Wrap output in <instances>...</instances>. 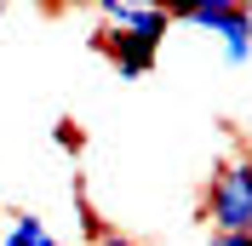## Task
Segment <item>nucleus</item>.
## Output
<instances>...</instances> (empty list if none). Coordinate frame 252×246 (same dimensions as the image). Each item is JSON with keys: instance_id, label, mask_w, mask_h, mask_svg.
<instances>
[{"instance_id": "f257e3e1", "label": "nucleus", "mask_w": 252, "mask_h": 246, "mask_svg": "<svg viewBox=\"0 0 252 246\" xmlns=\"http://www.w3.org/2000/svg\"><path fill=\"white\" fill-rule=\"evenodd\" d=\"M103 29H97V52L121 69V80H143L160 58V40L172 29L166 6H138V0H103L97 6Z\"/></svg>"}, {"instance_id": "f03ea898", "label": "nucleus", "mask_w": 252, "mask_h": 246, "mask_svg": "<svg viewBox=\"0 0 252 246\" xmlns=\"http://www.w3.org/2000/svg\"><path fill=\"white\" fill-rule=\"evenodd\" d=\"M201 217L212 235H252V154L235 149L229 160L212 166L201 189Z\"/></svg>"}, {"instance_id": "7ed1b4c3", "label": "nucleus", "mask_w": 252, "mask_h": 246, "mask_svg": "<svg viewBox=\"0 0 252 246\" xmlns=\"http://www.w3.org/2000/svg\"><path fill=\"white\" fill-rule=\"evenodd\" d=\"M172 17L218 34L223 63H235V69L252 63V6H241V0H195V6H172Z\"/></svg>"}, {"instance_id": "20e7f679", "label": "nucleus", "mask_w": 252, "mask_h": 246, "mask_svg": "<svg viewBox=\"0 0 252 246\" xmlns=\"http://www.w3.org/2000/svg\"><path fill=\"white\" fill-rule=\"evenodd\" d=\"M0 246H63L34 212H0Z\"/></svg>"}, {"instance_id": "39448f33", "label": "nucleus", "mask_w": 252, "mask_h": 246, "mask_svg": "<svg viewBox=\"0 0 252 246\" xmlns=\"http://www.w3.org/2000/svg\"><path fill=\"white\" fill-rule=\"evenodd\" d=\"M69 200H75V223H80V235H86V246H92L97 235L109 229V223H103V217H97V206L86 200V184H80V178H75V189H69Z\"/></svg>"}, {"instance_id": "423d86ee", "label": "nucleus", "mask_w": 252, "mask_h": 246, "mask_svg": "<svg viewBox=\"0 0 252 246\" xmlns=\"http://www.w3.org/2000/svg\"><path fill=\"white\" fill-rule=\"evenodd\" d=\"M52 143H58L63 154H80V143H86V132H80L75 121H58V126H52Z\"/></svg>"}, {"instance_id": "0eeeda50", "label": "nucleus", "mask_w": 252, "mask_h": 246, "mask_svg": "<svg viewBox=\"0 0 252 246\" xmlns=\"http://www.w3.org/2000/svg\"><path fill=\"white\" fill-rule=\"evenodd\" d=\"M92 246H138V241H132V235H121V229H103Z\"/></svg>"}, {"instance_id": "6e6552de", "label": "nucleus", "mask_w": 252, "mask_h": 246, "mask_svg": "<svg viewBox=\"0 0 252 246\" xmlns=\"http://www.w3.org/2000/svg\"><path fill=\"white\" fill-rule=\"evenodd\" d=\"M0 17H6V6H0Z\"/></svg>"}]
</instances>
